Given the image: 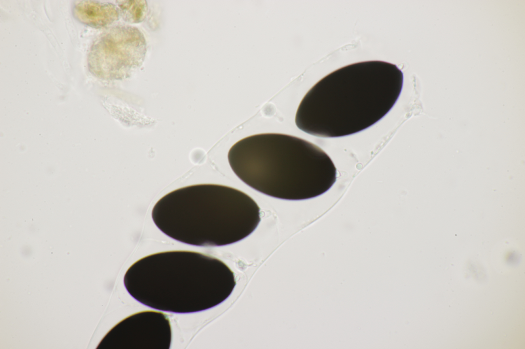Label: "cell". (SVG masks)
Masks as SVG:
<instances>
[{
  "instance_id": "cell-1",
  "label": "cell",
  "mask_w": 525,
  "mask_h": 349,
  "mask_svg": "<svg viewBox=\"0 0 525 349\" xmlns=\"http://www.w3.org/2000/svg\"><path fill=\"white\" fill-rule=\"evenodd\" d=\"M402 71L378 60L353 63L329 74L300 102L296 126L308 134L335 138L364 130L391 110L401 93Z\"/></svg>"
},
{
  "instance_id": "cell-2",
  "label": "cell",
  "mask_w": 525,
  "mask_h": 349,
  "mask_svg": "<svg viewBox=\"0 0 525 349\" xmlns=\"http://www.w3.org/2000/svg\"><path fill=\"white\" fill-rule=\"evenodd\" d=\"M236 176L254 190L286 200H304L327 191L337 170L328 155L300 138L264 133L236 142L228 154Z\"/></svg>"
},
{
  "instance_id": "cell-3",
  "label": "cell",
  "mask_w": 525,
  "mask_h": 349,
  "mask_svg": "<svg viewBox=\"0 0 525 349\" xmlns=\"http://www.w3.org/2000/svg\"><path fill=\"white\" fill-rule=\"evenodd\" d=\"M260 210L246 193L227 186L201 184L174 190L154 205L156 226L177 241L201 247L221 246L250 235Z\"/></svg>"
},
{
  "instance_id": "cell-4",
  "label": "cell",
  "mask_w": 525,
  "mask_h": 349,
  "mask_svg": "<svg viewBox=\"0 0 525 349\" xmlns=\"http://www.w3.org/2000/svg\"><path fill=\"white\" fill-rule=\"evenodd\" d=\"M125 275L142 278L138 289L128 293L137 301L163 311L175 297H199L210 309L226 299L235 286L233 272L221 260L204 253L169 251L146 256L133 264Z\"/></svg>"
},
{
  "instance_id": "cell-5",
  "label": "cell",
  "mask_w": 525,
  "mask_h": 349,
  "mask_svg": "<svg viewBox=\"0 0 525 349\" xmlns=\"http://www.w3.org/2000/svg\"><path fill=\"white\" fill-rule=\"evenodd\" d=\"M147 51L145 37L135 27L116 25L102 33L88 53L89 71L107 79L129 77L143 64Z\"/></svg>"
},
{
  "instance_id": "cell-6",
  "label": "cell",
  "mask_w": 525,
  "mask_h": 349,
  "mask_svg": "<svg viewBox=\"0 0 525 349\" xmlns=\"http://www.w3.org/2000/svg\"><path fill=\"white\" fill-rule=\"evenodd\" d=\"M72 13L81 23L96 28L110 25L118 19L120 14L118 8L114 4L93 1L76 3Z\"/></svg>"
},
{
  "instance_id": "cell-7",
  "label": "cell",
  "mask_w": 525,
  "mask_h": 349,
  "mask_svg": "<svg viewBox=\"0 0 525 349\" xmlns=\"http://www.w3.org/2000/svg\"><path fill=\"white\" fill-rule=\"evenodd\" d=\"M119 13L129 23H137L145 17L148 9L145 1H121L118 3Z\"/></svg>"
}]
</instances>
